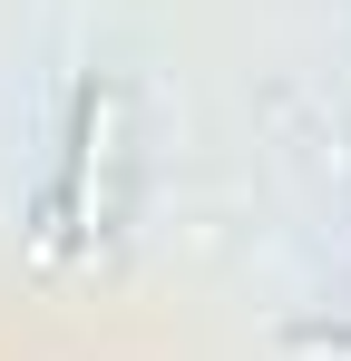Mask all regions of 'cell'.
<instances>
[{
    "instance_id": "1",
    "label": "cell",
    "mask_w": 351,
    "mask_h": 361,
    "mask_svg": "<svg viewBox=\"0 0 351 361\" xmlns=\"http://www.w3.org/2000/svg\"><path fill=\"white\" fill-rule=\"evenodd\" d=\"M108 147H117V108L88 98V137H78V225H98V205H108Z\"/></svg>"
}]
</instances>
